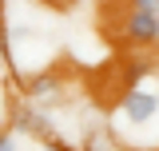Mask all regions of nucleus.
Returning a JSON list of instances; mask_svg holds the SVG:
<instances>
[{
    "label": "nucleus",
    "instance_id": "obj_3",
    "mask_svg": "<svg viewBox=\"0 0 159 151\" xmlns=\"http://www.w3.org/2000/svg\"><path fill=\"white\" fill-rule=\"evenodd\" d=\"M0 151H20V131L4 127V135H0Z\"/></svg>",
    "mask_w": 159,
    "mask_h": 151
},
{
    "label": "nucleus",
    "instance_id": "obj_4",
    "mask_svg": "<svg viewBox=\"0 0 159 151\" xmlns=\"http://www.w3.org/2000/svg\"><path fill=\"white\" fill-rule=\"evenodd\" d=\"M127 4H135V8H151V12H159V0H127Z\"/></svg>",
    "mask_w": 159,
    "mask_h": 151
},
{
    "label": "nucleus",
    "instance_id": "obj_1",
    "mask_svg": "<svg viewBox=\"0 0 159 151\" xmlns=\"http://www.w3.org/2000/svg\"><path fill=\"white\" fill-rule=\"evenodd\" d=\"M107 127L119 151H159V64L131 68L107 108Z\"/></svg>",
    "mask_w": 159,
    "mask_h": 151
},
{
    "label": "nucleus",
    "instance_id": "obj_5",
    "mask_svg": "<svg viewBox=\"0 0 159 151\" xmlns=\"http://www.w3.org/2000/svg\"><path fill=\"white\" fill-rule=\"evenodd\" d=\"M48 4H64V0H48Z\"/></svg>",
    "mask_w": 159,
    "mask_h": 151
},
{
    "label": "nucleus",
    "instance_id": "obj_2",
    "mask_svg": "<svg viewBox=\"0 0 159 151\" xmlns=\"http://www.w3.org/2000/svg\"><path fill=\"white\" fill-rule=\"evenodd\" d=\"M119 32H123V40H127L131 48H139V52L159 48V12L127 4V8H123V20H119Z\"/></svg>",
    "mask_w": 159,
    "mask_h": 151
}]
</instances>
